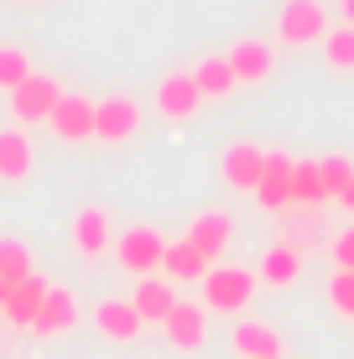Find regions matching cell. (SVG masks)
<instances>
[{"label":"cell","mask_w":354,"mask_h":359,"mask_svg":"<svg viewBox=\"0 0 354 359\" xmlns=\"http://www.w3.org/2000/svg\"><path fill=\"white\" fill-rule=\"evenodd\" d=\"M224 63H229V73H235V83H266L271 68H276V53H271V42L245 36V42H235L224 53Z\"/></svg>","instance_id":"30bf717a"},{"label":"cell","mask_w":354,"mask_h":359,"mask_svg":"<svg viewBox=\"0 0 354 359\" xmlns=\"http://www.w3.org/2000/svg\"><path fill=\"white\" fill-rule=\"evenodd\" d=\"M115 261L125 266L136 281L156 276V271H162V261H167V240H162V229H151V224H130V229L115 240Z\"/></svg>","instance_id":"7a4b0ae2"},{"label":"cell","mask_w":354,"mask_h":359,"mask_svg":"<svg viewBox=\"0 0 354 359\" xmlns=\"http://www.w3.org/2000/svg\"><path fill=\"white\" fill-rule=\"evenodd\" d=\"M47 126L63 135V141H94V99H83V94H63Z\"/></svg>","instance_id":"7c38bea8"},{"label":"cell","mask_w":354,"mask_h":359,"mask_svg":"<svg viewBox=\"0 0 354 359\" xmlns=\"http://www.w3.org/2000/svg\"><path fill=\"white\" fill-rule=\"evenodd\" d=\"M73 323H79V302H73V292H47V302H42V313H36V323L32 333H42V339H53V333H68Z\"/></svg>","instance_id":"d6986e66"},{"label":"cell","mask_w":354,"mask_h":359,"mask_svg":"<svg viewBox=\"0 0 354 359\" xmlns=\"http://www.w3.org/2000/svg\"><path fill=\"white\" fill-rule=\"evenodd\" d=\"M198 104H203V94H198V83H193V73H172V79H162V89H156V109H162L167 120L198 115Z\"/></svg>","instance_id":"5bb4252c"},{"label":"cell","mask_w":354,"mask_h":359,"mask_svg":"<svg viewBox=\"0 0 354 359\" xmlns=\"http://www.w3.org/2000/svg\"><path fill=\"white\" fill-rule=\"evenodd\" d=\"M292 156L282 151H266V172H261V182H255V203L266 208V214H287L292 208Z\"/></svg>","instance_id":"52a82bcc"},{"label":"cell","mask_w":354,"mask_h":359,"mask_svg":"<svg viewBox=\"0 0 354 359\" xmlns=\"http://www.w3.org/2000/svg\"><path fill=\"white\" fill-rule=\"evenodd\" d=\"M276 36L287 47H308V42H323L328 36V11L318 0H287L282 16H276Z\"/></svg>","instance_id":"3957f363"},{"label":"cell","mask_w":354,"mask_h":359,"mask_svg":"<svg viewBox=\"0 0 354 359\" xmlns=\"http://www.w3.org/2000/svg\"><path fill=\"white\" fill-rule=\"evenodd\" d=\"M130 307L141 313V323H167V313L177 307V292H172V281H167V276H146V281H136Z\"/></svg>","instance_id":"9a60e30c"},{"label":"cell","mask_w":354,"mask_h":359,"mask_svg":"<svg viewBox=\"0 0 354 359\" xmlns=\"http://www.w3.org/2000/svg\"><path fill=\"white\" fill-rule=\"evenodd\" d=\"M328 302H334V313L354 318V271H339V276L328 281Z\"/></svg>","instance_id":"83f0119b"},{"label":"cell","mask_w":354,"mask_h":359,"mask_svg":"<svg viewBox=\"0 0 354 359\" xmlns=\"http://www.w3.org/2000/svg\"><path fill=\"white\" fill-rule=\"evenodd\" d=\"M162 333H167V344H172V349L193 354V349H203V339H209V313H203L198 302H177L172 313H167Z\"/></svg>","instance_id":"9c48e42d"},{"label":"cell","mask_w":354,"mask_h":359,"mask_svg":"<svg viewBox=\"0 0 354 359\" xmlns=\"http://www.w3.org/2000/svg\"><path fill=\"white\" fill-rule=\"evenodd\" d=\"M219 172H224V182L235 193H255V182H261V172H266V151L250 146V141H235L224 151V167H219Z\"/></svg>","instance_id":"8fae6325"},{"label":"cell","mask_w":354,"mask_h":359,"mask_svg":"<svg viewBox=\"0 0 354 359\" xmlns=\"http://www.w3.org/2000/svg\"><path fill=\"white\" fill-rule=\"evenodd\" d=\"M162 276H167V281H203V276H209V261H203L188 240H177V245H167Z\"/></svg>","instance_id":"44dd1931"},{"label":"cell","mask_w":354,"mask_h":359,"mask_svg":"<svg viewBox=\"0 0 354 359\" xmlns=\"http://www.w3.org/2000/svg\"><path fill=\"white\" fill-rule=\"evenodd\" d=\"M323 57H328V68L354 73V27H328V36H323Z\"/></svg>","instance_id":"d4e9b609"},{"label":"cell","mask_w":354,"mask_h":359,"mask_svg":"<svg viewBox=\"0 0 354 359\" xmlns=\"http://www.w3.org/2000/svg\"><path fill=\"white\" fill-rule=\"evenodd\" d=\"M27 172H32V135L0 130V177H6V182H21Z\"/></svg>","instance_id":"ffe728a7"},{"label":"cell","mask_w":354,"mask_h":359,"mask_svg":"<svg viewBox=\"0 0 354 359\" xmlns=\"http://www.w3.org/2000/svg\"><path fill=\"white\" fill-rule=\"evenodd\" d=\"M255 287L261 281L245 266H209V276H203V313H245Z\"/></svg>","instance_id":"6da1fadb"},{"label":"cell","mask_w":354,"mask_h":359,"mask_svg":"<svg viewBox=\"0 0 354 359\" xmlns=\"http://www.w3.org/2000/svg\"><path fill=\"white\" fill-rule=\"evenodd\" d=\"M334 203H344V208H349V214H354V177H349V188H344V193H339V198H334Z\"/></svg>","instance_id":"4dcf8cb0"},{"label":"cell","mask_w":354,"mask_h":359,"mask_svg":"<svg viewBox=\"0 0 354 359\" xmlns=\"http://www.w3.org/2000/svg\"><path fill=\"white\" fill-rule=\"evenodd\" d=\"M229 344H235V354H240V359H282V333H276L271 323H255V318L235 323Z\"/></svg>","instance_id":"4fadbf2b"},{"label":"cell","mask_w":354,"mask_h":359,"mask_svg":"<svg viewBox=\"0 0 354 359\" xmlns=\"http://www.w3.org/2000/svg\"><path fill=\"white\" fill-rule=\"evenodd\" d=\"M73 250L83 255V261H100V255L115 245V224H109V214L104 208H79L73 214Z\"/></svg>","instance_id":"ba28073f"},{"label":"cell","mask_w":354,"mask_h":359,"mask_svg":"<svg viewBox=\"0 0 354 359\" xmlns=\"http://www.w3.org/2000/svg\"><path fill=\"white\" fill-rule=\"evenodd\" d=\"M47 281L42 276H32V281H21V287H11V297H6V307H0V313H6V323L11 328H32L36 323V313H42V302H47Z\"/></svg>","instance_id":"2e32d148"},{"label":"cell","mask_w":354,"mask_h":359,"mask_svg":"<svg viewBox=\"0 0 354 359\" xmlns=\"http://www.w3.org/2000/svg\"><path fill=\"white\" fill-rule=\"evenodd\" d=\"M94 328H100L109 344H130L146 323H141V313L130 302H115V297H109V302H100V313H94Z\"/></svg>","instance_id":"e0dca14e"},{"label":"cell","mask_w":354,"mask_h":359,"mask_svg":"<svg viewBox=\"0 0 354 359\" xmlns=\"http://www.w3.org/2000/svg\"><path fill=\"white\" fill-rule=\"evenodd\" d=\"M302 276V250L297 245H271V250L261 255V271H255V281H266V287H292V281Z\"/></svg>","instance_id":"ac0fdd59"},{"label":"cell","mask_w":354,"mask_h":359,"mask_svg":"<svg viewBox=\"0 0 354 359\" xmlns=\"http://www.w3.org/2000/svg\"><path fill=\"white\" fill-rule=\"evenodd\" d=\"M339 27H354V0H339Z\"/></svg>","instance_id":"f546056e"},{"label":"cell","mask_w":354,"mask_h":359,"mask_svg":"<svg viewBox=\"0 0 354 359\" xmlns=\"http://www.w3.org/2000/svg\"><path fill=\"white\" fill-rule=\"evenodd\" d=\"M318 172H323V193L339 198V193L349 188V177H354V162H349V156H323Z\"/></svg>","instance_id":"4316f807"},{"label":"cell","mask_w":354,"mask_h":359,"mask_svg":"<svg viewBox=\"0 0 354 359\" xmlns=\"http://www.w3.org/2000/svg\"><path fill=\"white\" fill-rule=\"evenodd\" d=\"M6 297H11V287H6V281H0V307H6Z\"/></svg>","instance_id":"1f68e13d"},{"label":"cell","mask_w":354,"mask_h":359,"mask_svg":"<svg viewBox=\"0 0 354 359\" xmlns=\"http://www.w3.org/2000/svg\"><path fill=\"white\" fill-rule=\"evenodd\" d=\"M292 203H297V208H323L328 203L318 162H297V167H292Z\"/></svg>","instance_id":"7402d4cb"},{"label":"cell","mask_w":354,"mask_h":359,"mask_svg":"<svg viewBox=\"0 0 354 359\" xmlns=\"http://www.w3.org/2000/svg\"><path fill=\"white\" fill-rule=\"evenodd\" d=\"M141 126V109H136V99H125V94H109L94 104V141H109V146H120V141H130Z\"/></svg>","instance_id":"277c9868"},{"label":"cell","mask_w":354,"mask_h":359,"mask_svg":"<svg viewBox=\"0 0 354 359\" xmlns=\"http://www.w3.org/2000/svg\"><path fill=\"white\" fill-rule=\"evenodd\" d=\"M57 99H63V89H57L47 73H32V79L11 94V115H16L21 126H36V120H53Z\"/></svg>","instance_id":"5b68a950"},{"label":"cell","mask_w":354,"mask_h":359,"mask_svg":"<svg viewBox=\"0 0 354 359\" xmlns=\"http://www.w3.org/2000/svg\"><path fill=\"white\" fill-rule=\"evenodd\" d=\"M193 83H198L203 99H224L229 89H235V73H229L224 57H203V63L193 68Z\"/></svg>","instance_id":"cb8c5ba5"},{"label":"cell","mask_w":354,"mask_h":359,"mask_svg":"<svg viewBox=\"0 0 354 359\" xmlns=\"http://www.w3.org/2000/svg\"><path fill=\"white\" fill-rule=\"evenodd\" d=\"M32 73L36 68H32V57L21 53V47H0V89H6V94H16Z\"/></svg>","instance_id":"484cf974"},{"label":"cell","mask_w":354,"mask_h":359,"mask_svg":"<svg viewBox=\"0 0 354 359\" xmlns=\"http://www.w3.org/2000/svg\"><path fill=\"white\" fill-rule=\"evenodd\" d=\"M36 266H32V250L21 240H0V281L6 287H21V281H32Z\"/></svg>","instance_id":"603a6c76"},{"label":"cell","mask_w":354,"mask_h":359,"mask_svg":"<svg viewBox=\"0 0 354 359\" xmlns=\"http://www.w3.org/2000/svg\"><path fill=\"white\" fill-rule=\"evenodd\" d=\"M229 240H235V219H229L224 208H203V214L188 224V245H193L209 266L229 250Z\"/></svg>","instance_id":"8992f818"},{"label":"cell","mask_w":354,"mask_h":359,"mask_svg":"<svg viewBox=\"0 0 354 359\" xmlns=\"http://www.w3.org/2000/svg\"><path fill=\"white\" fill-rule=\"evenodd\" d=\"M334 261H339V271H354V229H344L334 240Z\"/></svg>","instance_id":"f1b7e54d"}]
</instances>
